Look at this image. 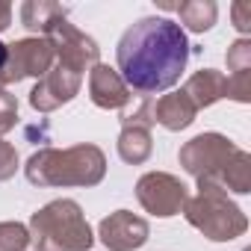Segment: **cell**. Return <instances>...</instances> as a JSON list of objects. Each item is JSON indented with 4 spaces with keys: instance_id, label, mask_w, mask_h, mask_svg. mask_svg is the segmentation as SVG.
Wrapping results in <instances>:
<instances>
[{
    "instance_id": "6da1fadb",
    "label": "cell",
    "mask_w": 251,
    "mask_h": 251,
    "mask_svg": "<svg viewBox=\"0 0 251 251\" xmlns=\"http://www.w3.org/2000/svg\"><path fill=\"white\" fill-rule=\"evenodd\" d=\"M189 39L172 18L148 15L124 30L115 48V71L130 92L145 98L172 89L189 62Z\"/></svg>"
},
{
    "instance_id": "7a4b0ae2",
    "label": "cell",
    "mask_w": 251,
    "mask_h": 251,
    "mask_svg": "<svg viewBox=\"0 0 251 251\" xmlns=\"http://www.w3.org/2000/svg\"><path fill=\"white\" fill-rule=\"evenodd\" d=\"M24 175L33 186H98L106 175V157L98 145L80 142L71 148H39L30 154Z\"/></svg>"
},
{
    "instance_id": "3957f363",
    "label": "cell",
    "mask_w": 251,
    "mask_h": 251,
    "mask_svg": "<svg viewBox=\"0 0 251 251\" xmlns=\"http://www.w3.org/2000/svg\"><path fill=\"white\" fill-rule=\"evenodd\" d=\"M30 245L36 251H89L95 233L74 198H56L30 216Z\"/></svg>"
},
{
    "instance_id": "277c9868",
    "label": "cell",
    "mask_w": 251,
    "mask_h": 251,
    "mask_svg": "<svg viewBox=\"0 0 251 251\" xmlns=\"http://www.w3.org/2000/svg\"><path fill=\"white\" fill-rule=\"evenodd\" d=\"M180 213L210 242H230V239H236L248 230V216L227 195V189H222L219 183L198 186V192L186 198Z\"/></svg>"
},
{
    "instance_id": "5b68a950",
    "label": "cell",
    "mask_w": 251,
    "mask_h": 251,
    "mask_svg": "<svg viewBox=\"0 0 251 251\" xmlns=\"http://www.w3.org/2000/svg\"><path fill=\"white\" fill-rule=\"evenodd\" d=\"M233 151H236V145L225 133L210 130V133L192 136L177 151V160H180V169L186 175H192L198 186H204V183H219L222 186V172H225V163L230 160Z\"/></svg>"
},
{
    "instance_id": "8992f818",
    "label": "cell",
    "mask_w": 251,
    "mask_h": 251,
    "mask_svg": "<svg viewBox=\"0 0 251 251\" xmlns=\"http://www.w3.org/2000/svg\"><path fill=\"white\" fill-rule=\"evenodd\" d=\"M154 98H145L130 109V103L121 109V133H118V157L127 166L148 163L154 151Z\"/></svg>"
},
{
    "instance_id": "52a82bcc",
    "label": "cell",
    "mask_w": 251,
    "mask_h": 251,
    "mask_svg": "<svg viewBox=\"0 0 251 251\" xmlns=\"http://www.w3.org/2000/svg\"><path fill=\"white\" fill-rule=\"evenodd\" d=\"M53 48V56H56V65L74 71L83 77V71H92L98 62H100V48L92 36H86L83 30H77L68 18H59L50 33L45 36Z\"/></svg>"
},
{
    "instance_id": "ba28073f",
    "label": "cell",
    "mask_w": 251,
    "mask_h": 251,
    "mask_svg": "<svg viewBox=\"0 0 251 251\" xmlns=\"http://www.w3.org/2000/svg\"><path fill=\"white\" fill-rule=\"evenodd\" d=\"M189 198L186 183L172 175V172H145L136 180V201L142 204L145 213L157 216V219H172L183 210Z\"/></svg>"
},
{
    "instance_id": "9c48e42d",
    "label": "cell",
    "mask_w": 251,
    "mask_h": 251,
    "mask_svg": "<svg viewBox=\"0 0 251 251\" xmlns=\"http://www.w3.org/2000/svg\"><path fill=\"white\" fill-rule=\"evenodd\" d=\"M56 56H53V48L45 36H30V39H18L9 45V59L0 71V83L3 89L9 83H21L27 77H36L42 80L50 68H53Z\"/></svg>"
},
{
    "instance_id": "30bf717a",
    "label": "cell",
    "mask_w": 251,
    "mask_h": 251,
    "mask_svg": "<svg viewBox=\"0 0 251 251\" xmlns=\"http://www.w3.org/2000/svg\"><path fill=\"white\" fill-rule=\"evenodd\" d=\"M98 236L109 251H136L151 239L148 219L130 213V210H115L98 225Z\"/></svg>"
},
{
    "instance_id": "8fae6325",
    "label": "cell",
    "mask_w": 251,
    "mask_h": 251,
    "mask_svg": "<svg viewBox=\"0 0 251 251\" xmlns=\"http://www.w3.org/2000/svg\"><path fill=\"white\" fill-rule=\"evenodd\" d=\"M80 83H83L80 74H74V71L53 62V68L33 86L30 106L36 112H53V109H59L62 103H68V100H74L80 95Z\"/></svg>"
},
{
    "instance_id": "7c38bea8",
    "label": "cell",
    "mask_w": 251,
    "mask_h": 251,
    "mask_svg": "<svg viewBox=\"0 0 251 251\" xmlns=\"http://www.w3.org/2000/svg\"><path fill=\"white\" fill-rule=\"evenodd\" d=\"M89 98L98 109H124L130 103L133 92L127 89V83L121 80V74L103 62H98L89 71Z\"/></svg>"
},
{
    "instance_id": "4fadbf2b",
    "label": "cell",
    "mask_w": 251,
    "mask_h": 251,
    "mask_svg": "<svg viewBox=\"0 0 251 251\" xmlns=\"http://www.w3.org/2000/svg\"><path fill=\"white\" fill-rule=\"evenodd\" d=\"M198 109L195 103L186 98L183 89H175L169 95H163L160 100H154V124H160V127L177 133V130H186L189 124L195 121Z\"/></svg>"
},
{
    "instance_id": "5bb4252c",
    "label": "cell",
    "mask_w": 251,
    "mask_h": 251,
    "mask_svg": "<svg viewBox=\"0 0 251 251\" xmlns=\"http://www.w3.org/2000/svg\"><path fill=\"white\" fill-rule=\"evenodd\" d=\"M183 92L186 98L195 103V109H207L213 103H219L225 95H227V80L222 71L216 68H201L195 71L186 83H183Z\"/></svg>"
},
{
    "instance_id": "9a60e30c",
    "label": "cell",
    "mask_w": 251,
    "mask_h": 251,
    "mask_svg": "<svg viewBox=\"0 0 251 251\" xmlns=\"http://www.w3.org/2000/svg\"><path fill=\"white\" fill-rule=\"evenodd\" d=\"M59 18H68V9L50 0H27L21 6V24L36 36H48Z\"/></svg>"
},
{
    "instance_id": "2e32d148",
    "label": "cell",
    "mask_w": 251,
    "mask_h": 251,
    "mask_svg": "<svg viewBox=\"0 0 251 251\" xmlns=\"http://www.w3.org/2000/svg\"><path fill=\"white\" fill-rule=\"evenodd\" d=\"M175 9H177L180 27H186L189 33H207L219 18V6L213 0H186V3H177Z\"/></svg>"
},
{
    "instance_id": "e0dca14e",
    "label": "cell",
    "mask_w": 251,
    "mask_h": 251,
    "mask_svg": "<svg viewBox=\"0 0 251 251\" xmlns=\"http://www.w3.org/2000/svg\"><path fill=\"white\" fill-rule=\"evenodd\" d=\"M222 189H230L236 195H248L251 192V154L236 148L230 154V160L225 163L222 172Z\"/></svg>"
},
{
    "instance_id": "ac0fdd59",
    "label": "cell",
    "mask_w": 251,
    "mask_h": 251,
    "mask_svg": "<svg viewBox=\"0 0 251 251\" xmlns=\"http://www.w3.org/2000/svg\"><path fill=\"white\" fill-rule=\"evenodd\" d=\"M30 230L21 222H0V251H27Z\"/></svg>"
},
{
    "instance_id": "d6986e66",
    "label": "cell",
    "mask_w": 251,
    "mask_h": 251,
    "mask_svg": "<svg viewBox=\"0 0 251 251\" xmlns=\"http://www.w3.org/2000/svg\"><path fill=\"white\" fill-rule=\"evenodd\" d=\"M225 62H227V71L230 74H239V71H251V39H236L227 45V53H225Z\"/></svg>"
},
{
    "instance_id": "ffe728a7",
    "label": "cell",
    "mask_w": 251,
    "mask_h": 251,
    "mask_svg": "<svg viewBox=\"0 0 251 251\" xmlns=\"http://www.w3.org/2000/svg\"><path fill=\"white\" fill-rule=\"evenodd\" d=\"M227 95L236 103H251V71H239V74H227Z\"/></svg>"
},
{
    "instance_id": "44dd1931",
    "label": "cell",
    "mask_w": 251,
    "mask_h": 251,
    "mask_svg": "<svg viewBox=\"0 0 251 251\" xmlns=\"http://www.w3.org/2000/svg\"><path fill=\"white\" fill-rule=\"evenodd\" d=\"M18 124V100L6 89L0 92V139H3L12 127Z\"/></svg>"
},
{
    "instance_id": "7402d4cb",
    "label": "cell",
    "mask_w": 251,
    "mask_h": 251,
    "mask_svg": "<svg viewBox=\"0 0 251 251\" xmlns=\"http://www.w3.org/2000/svg\"><path fill=\"white\" fill-rule=\"evenodd\" d=\"M18 172V151L6 139H0V180H9Z\"/></svg>"
},
{
    "instance_id": "603a6c76",
    "label": "cell",
    "mask_w": 251,
    "mask_h": 251,
    "mask_svg": "<svg viewBox=\"0 0 251 251\" xmlns=\"http://www.w3.org/2000/svg\"><path fill=\"white\" fill-rule=\"evenodd\" d=\"M233 27L242 33V39H245V33H251V3H233Z\"/></svg>"
},
{
    "instance_id": "cb8c5ba5",
    "label": "cell",
    "mask_w": 251,
    "mask_h": 251,
    "mask_svg": "<svg viewBox=\"0 0 251 251\" xmlns=\"http://www.w3.org/2000/svg\"><path fill=\"white\" fill-rule=\"evenodd\" d=\"M9 24H12V3H6V0H0V33H3Z\"/></svg>"
},
{
    "instance_id": "d4e9b609",
    "label": "cell",
    "mask_w": 251,
    "mask_h": 251,
    "mask_svg": "<svg viewBox=\"0 0 251 251\" xmlns=\"http://www.w3.org/2000/svg\"><path fill=\"white\" fill-rule=\"evenodd\" d=\"M6 59H9V45H3V42H0V71H3Z\"/></svg>"
},
{
    "instance_id": "484cf974",
    "label": "cell",
    "mask_w": 251,
    "mask_h": 251,
    "mask_svg": "<svg viewBox=\"0 0 251 251\" xmlns=\"http://www.w3.org/2000/svg\"><path fill=\"white\" fill-rule=\"evenodd\" d=\"M0 92H3V83H0Z\"/></svg>"
}]
</instances>
